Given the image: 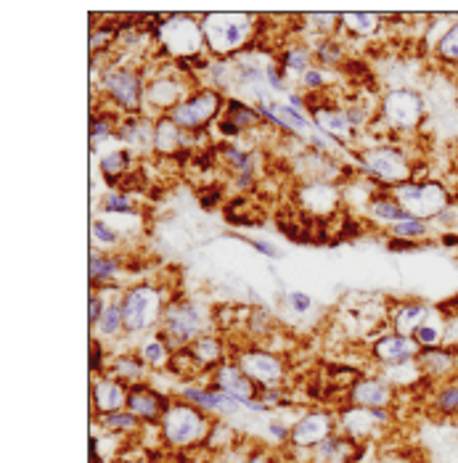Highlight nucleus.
<instances>
[{"mask_svg": "<svg viewBox=\"0 0 458 463\" xmlns=\"http://www.w3.org/2000/svg\"><path fill=\"white\" fill-rule=\"evenodd\" d=\"M289 431H291V429L283 427L281 421H271V424H268V434H271L276 442H286V439H289Z\"/></svg>", "mask_w": 458, "mask_h": 463, "instance_id": "50", "label": "nucleus"}, {"mask_svg": "<svg viewBox=\"0 0 458 463\" xmlns=\"http://www.w3.org/2000/svg\"><path fill=\"white\" fill-rule=\"evenodd\" d=\"M106 368H109V376H114V379H119V382H125V384H141L143 382V373L148 371V365L143 363L141 353H136V355H117L111 357L109 363H106Z\"/></svg>", "mask_w": 458, "mask_h": 463, "instance_id": "31", "label": "nucleus"}, {"mask_svg": "<svg viewBox=\"0 0 458 463\" xmlns=\"http://www.w3.org/2000/svg\"><path fill=\"white\" fill-rule=\"evenodd\" d=\"M162 334L170 339L173 347H186L191 345L194 339L210 334L212 318L207 313V307H202L199 302H191V299H173L165 310V318H162Z\"/></svg>", "mask_w": 458, "mask_h": 463, "instance_id": "9", "label": "nucleus"}, {"mask_svg": "<svg viewBox=\"0 0 458 463\" xmlns=\"http://www.w3.org/2000/svg\"><path fill=\"white\" fill-rule=\"evenodd\" d=\"M212 387H217L220 392L228 394L231 400H236L244 408H249L254 400H260V387L236 363H223L220 368H215V384Z\"/></svg>", "mask_w": 458, "mask_h": 463, "instance_id": "15", "label": "nucleus"}, {"mask_svg": "<svg viewBox=\"0 0 458 463\" xmlns=\"http://www.w3.org/2000/svg\"><path fill=\"white\" fill-rule=\"evenodd\" d=\"M236 365L247 373L249 379L260 387V390H271V387H283L286 379V363L281 355L265 350V347H249L236 353Z\"/></svg>", "mask_w": 458, "mask_h": 463, "instance_id": "12", "label": "nucleus"}, {"mask_svg": "<svg viewBox=\"0 0 458 463\" xmlns=\"http://www.w3.org/2000/svg\"><path fill=\"white\" fill-rule=\"evenodd\" d=\"M434 408L443 413H458V384H448L434 397Z\"/></svg>", "mask_w": 458, "mask_h": 463, "instance_id": "47", "label": "nucleus"}, {"mask_svg": "<svg viewBox=\"0 0 458 463\" xmlns=\"http://www.w3.org/2000/svg\"><path fill=\"white\" fill-rule=\"evenodd\" d=\"M358 165H360L366 178H371L374 183L385 185V188H395V185H403V183L414 180L411 156L395 143L363 146L358 151Z\"/></svg>", "mask_w": 458, "mask_h": 463, "instance_id": "3", "label": "nucleus"}, {"mask_svg": "<svg viewBox=\"0 0 458 463\" xmlns=\"http://www.w3.org/2000/svg\"><path fill=\"white\" fill-rule=\"evenodd\" d=\"M176 355V350H173V345H170V339L162 334V331H157V334H151L146 342L141 345V357L143 363L151 368V371H162V368H170V360Z\"/></svg>", "mask_w": 458, "mask_h": 463, "instance_id": "30", "label": "nucleus"}, {"mask_svg": "<svg viewBox=\"0 0 458 463\" xmlns=\"http://www.w3.org/2000/svg\"><path fill=\"white\" fill-rule=\"evenodd\" d=\"M191 133L180 130L170 117H157L154 122V154H159V159H177L180 151L191 148Z\"/></svg>", "mask_w": 458, "mask_h": 463, "instance_id": "23", "label": "nucleus"}, {"mask_svg": "<svg viewBox=\"0 0 458 463\" xmlns=\"http://www.w3.org/2000/svg\"><path fill=\"white\" fill-rule=\"evenodd\" d=\"M122 262L117 254H109V251H93L91 257V279L96 286L104 284H117V273H119Z\"/></svg>", "mask_w": 458, "mask_h": 463, "instance_id": "38", "label": "nucleus"}, {"mask_svg": "<svg viewBox=\"0 0 458 463\" xmlns=\"http://www.w3.org/2000/svg\"><path fill=\"white\" fill-rule=\"evenodd\" d=\"M387 421V408H360V405H350L348 411L339 413L337 427L342 429L350 439H366V437H371L377 429L385 427Z\"/></svg>", "mask_w": 458, "mask_h": 463, "instance_id": "16", "label": "nucleus"}, {"mask_svg": "<svg viewBox=\"0 0 458 463\" xmlns=\"http://www.w3.org/2000/svg\"><path fill=\"white\" fill-rule=\"evenodd\" d=\"M93 408L99 416L106 413H117V411H125L128 408V397H130V387L109 373H101L96 382H93Z\"/></svg>", "mask_w": 458, "mask_h": 463, "instance_id": "20", "label": "nucleus"}, {"mask_svg": "<svg viewBox=\"0 0 458 463\" xmlns=\"http://www.w3.org/2000/svg\"><path fill=\"white\" fill-rule=\"evenodd\" d=\"M220 117H225L242 136H249V133L260 130L262 122H265L262 114H260V109L252 107L247 101H228Z\"/></svg>", "mask_w": 458, "mask_h": 463, "instance_id": "29", "label": "nucleus"}, {"mask_svg": "<svg viewBox=\"0 0 458 463\" xmlns=\"http://www.w3.org/2000/svg\"><path fill=\"white\" fill-rule=\"evenodd\" d=\"M106 214H117V217H138L136 207V196L130 191H119V188H109L104 196Z\"/></svg>", "mask_w": 458, "mask_h": 463, "instance_id": "41", "label": "nucleus"}, {"mask_svg": "<svg viewBox=\"0 0 458 463\" xmlns=\"http://www.w3.org/2000/svg\"><path fill=\"white\" fill-rule=\"evenodd\" d=\"M234 463H273L265 453H254V456H244V458H239V461Z\"/></svg>", "mask_w": 458, "mask_h": 463, "instance_id": "51", "label": "nucleus"}, {"mask_svg": "<svg viewBox=\"0 0 458 463\" xmlns=\"http://www.w3.org/2000/svg\"><path fill=\"white\" fill-rule=\"evenodd\" d=\"M199 22L212 59H234L247 51L260 24L252 14H205Z\"/></svg>", "mask_w": 458, "mask_h": 463, "instance_id": "1", "label": "nucleus"}, {"mask_svg": "<svg viewBox=\"0 0 458 463\" xmlns=\"http://www.w3.org/2000/svg\"><path fill=\"white\" fill-rule=\"evenodd\" d=\"M363 210H366V214H368L374 222H379V225H387V228H392L395 222H403V220H408V217H411V214L406 213V210H403V207H400V204L392 199L389 188L379 191V194H374Z\"/></svg>", "mask_w": 458, "mask_h": 463, "instance_id": "27", "label": "nucleus"}, {"mask_svg": "<svg viewBox=\"0 0 458 463\" xmlns=\"http://www.w3.org/2000/svg\"><path fill=\"white\" fill-rule=\"evenodd\" d=\"M93 331L99 334L96 339H101V342L117 339L119 334H125V313H122V299L119 297H109L104 316H101V321L93 326Z\"/></svg>", "mask_w": 458, "mask_h": 463, "instance_id": "33", "label": "nucleus"}, {"mask_svg": "<svg viewBox=\"0 0 458 463\" xmlns=\"http://www.w3.org/2000/svg\"><path fill=\"white\" fill-rule=\"evenodd\" d=\"M225 104H228V101H225V93L215 90L210 85H202V88H194V90H191L170 114H165V117H170L177 128L186 130V133H205L212 122L220 119Z\"/></svg>", "mask_w": 458, "mask_h": 463, "instance_id": "8", "label": "nucleus"}, {"mask_svg": "<svg viewBox=\"0 0 458 463\" xmlns=\"http://www.w3.org/2000/svg\"><path fill=\"white\" fill-rule=\"evenodd\" d=\"M337 429V421L329 411H308L297 419L289 431V445L294 450H313L323 439H329Z\"/></svg>", "mask_w": 458, "mask_h": 463, "instance_id": "13", "label": "nucleus"}, {"mask_svg": "<svg viewBox=\"0 0 458 463\" xmlns=\"http://www.w3.org/2000/svg\"><path fill=\"white\" fill-rule=\"evenodd\" d=\"M101 175L106 178V183L114 188H122L128 180L136 175V167H133V151H128L125 146H117L111 151L101 154Z\"/></svg>", "mask_w": 458, "mask_h": 463, "instance_id": "25", "label": "nucleus"}, {"mask_svg": "<svg viewBox=\"0 0 458 463\" xmlns=\"http://www.w3.org/2000/svg\"><path fill=\"white\" fill-rule=\"evenodd\" d=\"M310 111V119H313V128L318 133L329 136L331 141L337 143H348L355 138L353 125L348 119V111L331 101H320V104H310L308 107Z\"/></svg>", "mask_w": 458, "mask_h": 463, "instance_id": "14", "label": "nucleus"}, {"mask_svg": "<svg viewBox=\"0 0 458 463\" xmlns=\"http://www.w3.org/2000/svg\"><path fill=\"white\" fill-rule=\"evenodd\" d=\"M300 202H302V210L318 217V220H326L329 214H334L339 210V202H342V194L337 191V185L326 183V180H316V183H308L300 188Z\"/></svg>", "mask_w": 458, "mask_h": 463, "instance_id": "17", "label": "nucleus"}, {"mask_svg": "<svg viewBox=\"0 0 458 463\" xmlns=\"http://www.w3.org/2000/svg\"><path fill=\"white\" fill-rule=\"evenodd\" d=\"M429 316V307L422 302H406L397 310H392L389 321H392V331L403 334V336H414V331L424 323V318Z\"/></svg>", "mask_w": 458, "mask_h": 463, "instance_id": "32", "label": "nucleus"}, {"mask_svg": "<svg viewBox=\"0 0 458 463\" xmlns=\"http://www.w3.org/2000/svg\"><path fill=\"white\" fill-rule=\"evenodd\" d=\"M183 400L202 408L210 416H220V419H231L239 416L244 405H239L236 400H231L228 394H223L217 387H183L180 390Z\"/></svg>", "mask_w": 458, "mask_h": 463, "instance_id": "18", "label": "nucleus"}, {"mask_svg": "<svg viewBox=\"0 0 458 463\" xmlns=\"http://www.w3.org/2000/svg\"><path fill=\"white\" fill-rule=\"evenodd\" d=\"M99 424H101L106 431H114V434H133L136 429H141V419L125 408V411H117V413L99 416Z\"/></svg>", "mask_w": 458, "mask_h": 463, "instance_id": "42", "label": "nucleus"}, {"mask_svg": "<svg viewBox=\"0 0 458 463\" xmlns=\"http://www.w3.org/2000/svg\"><path fill=\"white\" fill-rule=\"evenodd\" d=\"M91 239L99 247V251L117 250V244H122V231L114 228V225H109L106 220L99 217V220L91 222Z\"/></svg>", "mask_w": 458, "mask_h": 463, "instance_id": "43", "label": "nucleus"}, {"mask_svg": "<svg viewBox=\"0 0 458 463\" xmlns=\"http://www.w3.org/2000/svg\"><path fill=\"white\" fill-rule=\"evenodd\" d=\"M389 239H403V241H414V244H424L432 233H434V228H432V222H426V220H416V217H408V220H403V222H395L392 228H387Z\"/></svg>", "mask_w": 458, "mask_h": 463, "instance_id": "39", "label": "nucleus"}, {"mask_svg": "<svg viewBox=\"0 0 458 463\" xmlns=\"http://www.w3.org/2000/svg\"><path fill=\"white\" fill-rule=\"evenodd\" d=\"M212 424L215 421L210 419V413H205L202 408H196L186 400H173L159 419V431L170 448L186 450L194 445H205L210 437Z\"/></svg>", "mask_w": 458, "mask_h": 463, "instance_id": "2", "label": "nucleus"}, {"mask_svg": "<svg viewBox=\"0 0 458 463\" xmlns=\"http://www.w3.org/2000/svg\"><path fill=\"white\" fill-rule=\"evenodd\" d=\"M434 53L443 64H458V22H453L451 30L437 40Z\"/></svg>", "mask_w": 458, "mask_h": 463, "instance_id": "44", "label": "nucleus"}, {"mask_svg": "<svg viewBox=\"0 0 458 463\" xmlns=\"http://www.w3.org/2000/svg\"><path fill=\"white\" fill-rule=\"evenodd\" d=\"M283 307L291 313V316H308L310 307H313V299L305 294V291H289L283 297Z\"/></svg>", "mask_w": 458, "mask_h": 463, "instance_id": "45", "label": "nucleus"}, {"mask_svg": "<svg viewBox=\"0 0 458 463\" xmlns=\"http://www.w3.org/2000/svg\"><path fill=\"white\" fill-rule=\"evenodd\" d=\"M419 365H422L424 376L440 379V376H448V373L456 368V355H453L451 350H440V347H434V350H422V353H419Z\"/></svg>", "mask_w": 458, "mask_h": 463, "instance_id": "36", "label": "nucleus"}, {"mask_svg": "<svg viewBox=\"0 0 458 463\" xmlns=\"http://www.w3.org/2000/svg\"><path fill=\"white\" fill-rule=\"evenodd\" d=\"M157 43L173 61H194L207 53L202 22L191 14H173L157 24Z\"/></svg>", "mask_w": 458, "mask_h": 463, "instance_id": "4", "label": "nucleus"}, {"mask_svg": "<svg viewBox=\"0 0 458 463\" xmlns=\"http://www.w3.org/2000/svg\"><path fill=\"white\" fill-rule=\"evenodd\" d=\"M101 90L109 104L122 114H143L146 101V77L138 67L117 61L109 64L101 74Z\"/></svg>", "mask_w": 458, "mask_h": 463, "instance_id": "6", "label": "nucleus"}, {"mask_svg": "<svg viewBox=\"0 0 458 463\" xmlns=\"http://www.w3.org/2000/svg\"><path fill=\"white\" fill-rule=\"evenodd\" d=\"M167 405H170V400L165 397V394H159L154 387H148V384H136V387H130V397H128V411L130 413H136L141 421L146 424H159V419H162V413L167 411Z\"/></svg>", "mask_w": 458, "mask_h": 463, "instance_id": "22", "label": "nucleus"}, {"mask_svg": "<svg viewBox=\"0 0 458 463\" xmlns=\"http://www.w3.org/2000/svg\"><path fill=\"white\" fill-rule=\"evenodd\" d=\"M348 397L353 405H360V408H389L395 400V387L387 384L385 379L363 376L350 387Z\"/></svg>", "mask_w": 458, "mask_h": 463, "instance_id": "24", "label": "nucleus"}, {"mask_svg": "<svg viewBox=\"0 0 458 463\" xmlns=\"http://www.w3.org/2000/svg\"><path fill=\"white\" fill-rule=\"evenodd\" d=\"M424 114L426 107L422 93L411 88H392L379 99V117L389 133H416L424 122Z\"/></svg>", "mask_w": 458, "mask_h": 463, "instance_id": "10", "label": "nucleus"}, {"mask_svg": "<svg viewBox=\"0 0 458 463\" xmlns=\"http://www.w3.org/2000/svg\"><path fill=\"white\" fill-rule=\"evenodd\" d=\"M91 371L93 373H106V363H104V342L101 339H91Z\"/></svg>", "mask_w": 458, "mask_h": 463, "instance_id": "48", "label": "nucleus"}, {"mask_svg": "<svg viewBox=\"0 0 458 463\" xmlns=\"http://www.w3.org/2000/svg\"><path fill=\"white\" fill-rule=\"evenodd\" d=\"M313 53H316V61L326 70V67H339V64H348V45L339 40V37H326L313 45Z\"/></svg>", "mask_w": 458, "mask_h": 463, "instance_id": "40", "label": "nucleus"}, {"mask_svg": "<svg viewBox=\"0 0 458 463\" xmlns=\"http://www.w3.org/2000/svg\"><path fill=\"white\" fill-rule=\"evenodd\" d=\"M385 19L379 14H342L339 30H345L350 37H374L382 30Z\"/></svg>", "mask_w": 458, "mask_h": 463, "instance_id": "35", "label": "nucleus"}, {"mask_svg": "<svg viewBox=\"0 0 458 463\" xmlns=\"http://www.w3.org/2000/svg\"><path fill=\"white\" fill-rule=\"evenodd\" d=\"M191 350V355L196 357V363L202 365V371H212L220 368L225 363V342L215 334H205L199 339H194L191 345H186Z\"/></svg>", "mask_w": 458, "mask_h": 463, "instance_id": "28", "label": "nucleus"}, {"mask_svg": "<svg viewBox=\"0 0 458 463\" xmlns=\"http://www.w3.org/2000/svg\"><path fill=\"white\" fill-rule=\"evenodd\" d=\"M234 239H242V241H247L249 247H254V250L260 251V254H265V257H271V260H279V257H281V251L276 250L273 244H268V241H257V239H244V236H234Z\"/></svg>", "mask_w": 458, "mask_h": 463, "instance_id": "49", "label": "nucleus"}, {"mask_svg": "<svg viewBox=\"0 0 458 463\" xmlns=\"http://www.w3.org/2000/svg\"><path fill=\"white\" fill-rule=\"evenodd\" d=\"M424 376L422 365H419V357L414 360H406V363H395V365H385L382 371V379L392 384V387H411L416 384Z\"/></svg>", "mask_w": 458, "mask_h": 463, "instance_id": "37", "label": "nucleus"}, {"mask_svg": "<svg viewBox=\"0 0 458 463\" xmlns=\"http://www.w3.org/2000/svg\"><path fill=\"white\" fill-rule=\"evenodd\" d=\"M422 347L411 339V336H403V334H382L374 345H371V355L377 357V363L382 365H395V363H406V360H414L419 357Z\"/></svg>", "mask_w": 458, "mask_h": 463, "instance_id": "21", "label": "nucleus"}, {"mask_svg": "<svg viewBox=\"0 0 458 463\" xmlns=\"http://www.w3.org/2000/svg\"><path fill=\"white\" fill-rule=\"evenodd\" d=\"M194 88L180 77V74H167V71H159L154 77H146V101H143V114H154L157 117H165L170 114L173 109L191 93Z\"/></svg>", "mask_w": 458, "mask_h": 463, "instance_id": "11", "label": "nucleus"}, {"mask_svg": "<svg viewBox=\"0 0 458 463\" xmlns=\"http://www.w3.org/2000/svg\"><path fill=\"white\" fill-rule=\"evenodd\" d=\"M154 117L148 114H125L117 130V141L122 143L128 151L143 154V151H154Z\"/></svg>", "mask_w": 458, "mask_h": 463, "instance_id": "19", "label": "nucleus"}, {"mask_svg": "<svg viewBox=\"0 0 458 463\" xmlns=\"http://www.w3.org/2000/svg\"><path fill=\"white\" fill-rule=\"evenodd\" d=\"M165 291L154 284H136L122 294V313H125V334L141 336L162 326L165 310Z\"/></svg>", "mask_w": 458, "mask_h": 463, "instance_id": "5", "label": "nucleus"}, {"mask_svg": "<svg viewBox=\"0 0 458 463\" xmlns=\"http://www.w3.org/2000/svg\"><path fill=\"white\" fill-rule=\"evenodd\" d=\"M432 228H437V233H453L458 236V204H451L448 210L437 214L432 220Z\"/></svg>", "mask_w": 458, "mask_h": 463, "instance_id": "46", "label": "nucleus"}, {"mask_svg": "<svg viewBox=\"0 0 458 463\" xmlns=\"http://www.w3.org/2000/svg\"><path fill=\"white\" fill-rule=\"evenodd\" d=\"M392 199L416 220L432 222L443 210H448L451 202V191L448 185H443L440 180H408L403 185L389 188Z\"/></svg>", "mask_w": 458, "mask_h": 463, "instance_id": "7", "label": "nucleus"}, {"mask_svg": "<svg viewBox=\"0 0 458 463\" xmlns=\"http://www.w3.org/2000/svg\"><path fill=\"white\" fill-rule=\"evenodd\" d=\"M279 70L286 74V80L289 77H302L305 71H310L316 67V53H313V45H308V43H289L286 48H283L281 53H279Z\"/></svg>", "mask_w": 458, "mask_h": 463, "instance_id": "26", "label": "nucleus"}, {"mask_svg": "<svg viewBox=\"0 0 458 463\" xmlns=\"http://www.w3.org/2000/svg\"><path fill=\"white\" fill-rule=\"evenodd\" d=\"M411 339H414L422 350L443 347V342H445V318H443L437 310H429V316H426L422 326L414 331Z\"/></svg>", "mask_w": 458, "mask_h": 463, "instance_id": "34", "label": "nucleus"}]
</instances>
